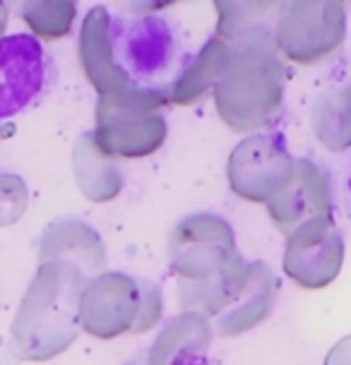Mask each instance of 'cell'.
<instances>
[{
    "label": "cell",
    "mask_w": 351,
    "mask_h": 365,
    "mask_svg": "<svg viewBox=\"0 0 351 365\" xmlns=\"http://www.w3.org/2000/svg\"><path fill=\"white\" fill-rule=\"evenodd\" d=\"M128 365H147V358H145V354L135 356V358H133V361H130Z\"/></svg>",
    "instance_id": "obj_25"
},
{
    "label": "cell",
    "mask_w": 351,
    "mask_h": 365,
    "mask_svg": "<svg viewBox=\"0 0 351 365\" xmlns=\"http://www.w3.org/2000/svg\"><path fill=\"white\" fill-rule=\"evenodd\" d=\"M108 38L116 70L133 94L166 96L183 73V53L178 29L161 12H128L111 15Z\"/></svg>",
    "instance_id": "obj_2"
},
{
    "label": "cell",
    "mask_w": 351,
    "mask_h": 365,
    "mask_svg": "<svg viewBox=\"0 0 351 365\" xmlns=\"http://www.w3.org/2000/svg\"><path fill=\"white\" fill-rule=\"evenodd\" d=\"M332 180L330 173L313 159H296L294 173L282 190L268 200L270 219L284 236L294 233L305 221L332 217Z\"/></svg>",
    "instance_id": "obj_12"
},
{
    "label": "cell",
    "mask_w": 351,
    "mask_h": 365,
    "mask_svg": "<svg viewBox=\"0 0 351 365\" xmlns=\"http://www.w3.org/2000/svg\"><path fill=\"white\" fill-rule=\"evenodd\" d=\"M164 106H168L166 96H99L94 147L108 159H145L154 154L168 133L161 115Z\"/></svg>",
    "instance_id": "obj_6"
},
{
    "label": "cell",
    "mask_w": 351,
    "mask_h": 365,
    "mask_svg": "<svg viewBox=\"0 0 351 365\" xmlns=\"http://www.w3.org/2000/svg\"><path fill=\"white\" fill-rule=\"evenodd\" d=\"M8 135H12V130H10V125H0V140H5Z\"/></svg>",
    "instance_id": "obj_26"
},
{
    "label": "cell",
    "mask_w": 351,
    "mask_h": 365,
    "mask_svg": "<svg viewBox=\"0 0 351 365\" xmlns=\"http://www.w3.org/2000/svg\"><path fill=\"white\" fill-rule=\"evenodd\" d=\"M73 171L80 192L92 202H111L123 190V173L113 159L94 147L92 133H84L73 152Z\"/></svg>",
    "instance_id": "obj_19"
},
{
    "label": "cell",
    "mask_w": 351,
    "mask_h": 365,
    "mask_svg": "<svg viewBox=\"0 0 351 365\" xmlns=\"http://www.w3.org/2000/svg\"><path fill=\"white\" fill-rule=\"evenodd\" d=\"M238 259L236 233L219 214H190L176 224L168 238V264L178 284H212Z\"/></svg>",
    "instance_id": "obj_7"
},
{
    "label": "cell",
    "mask_w": 351,
    "mask_h": 365,
    "mask_svg": "<svg viewBox=\"0 0 351 365\" xmlns=\"http://www.w3.org/2000/svg\"><path fill=\"white\" fill-rule=\"evenodd\" d=\"M108 22L111 12L101 5H96L87 12L82 27L80 41H77V53H80V65L87 75L89 84L96 89L99 96H157V94H133L128 84L123 82L121 73L116 70L113 53H111V38H108Z\"/></svg>",
    "instance_id": "obj_13"
},
{
    "label": "cell",
    "mask_w": 351,
    "mask_h": 365,
    "mask_svg": "<svg viewBox=\"0 0 351 365\" xmlns=\"http://www.w3.org/2000/svg\"><path fill=\"white\" fill-rule=\"evenodd\" d=\"M310 128L327 152L351 149V84H335L315 96Z\"/></svg>",
    "instance_id": "obj_18"
},
{
    "label": "cell",
    "mask_w": 351,
    "mask_h": 365,
    "mask_svg": "<svg viewBox=\"0 0 351 365\" xmlns=\"http://www.w3.org/2000/svg\"><path fill=\"white\" fill-rule=\"evenodd\" d=\"M70 262L87 279L99 277L106 264V247L99 233L80 219H58L46 226L39 243V264Z\"/></svg>",
    "instance_id": "obj_14"
},
{
    "label": "cell",
    "mask_w": 351,
    "mask_h": 365,
    "mask_svg": "<svg viewBox=\"0 0 351 365\" xmlns=\"http://www.w3.org/2000/svg\"><path fill=\"white\" fill-rule=\"evenodd\" d=\"M89 279L70 262H44L31 279L10 327L19 361L44 363L80 336V298Z\"/></svg>",
    "instance_id": "obj_1"
},
{
    "label": "cell",
    "mask_w": 351,
    "mask_h": 365,
    "mask_svg": "<svg viewBox=\"0 0 351 365\" xmlns=\"http://www.w3.org/2000/svg\"><path fill=\"white\" fill-rule=\"evenodd\" d=\"M0 365H17V361L8 354H0Z\"/></svg>",
    "instance_id": "obj_24"
},
{
    "label": "cell",
    "mask_w": 351,
    "mask_h": 365,
    "mask_svg": "<svg viewBox=\"0 0 351 365\" xmlns=\"http://www.w3.org/2000/svg\"><path fill=\"white\" fill-rule=\"evenodd\" d=\"M164 312L161 289L147 279L103 272L89 279L80 298V327L94 339L145 334Z\"/></svg>",
    "instance_id": "obj_5"
},
{
    "label": "cell",
    "mask_w": 351,
    "mask_h": 365,
    "mask_svg": "<svg viewBox=\"0 0 351 365\" xmlns=\"http://www.w3.org/2000/svg\"><path fill=\"white\" fill-rule=\"evenodd\" d=\"M294 164L296 159L289 154L282 133H255L245 137L229 154L226 175L231 192L253 205H268L272 195L287 185Z\"/></svg>",
    "instance_id": "obj_9"
},
{
    "label": "cell",
    "mask_w": 351,
    "mask_h": 365,
    "mask_svg": "<svg viewBox=\"0 0 351 365\" xmlns=\"http://www.w3.org/2000/svg\"><path fill=\"white\" fill-rule=\"evenodd\" d=\"M284 3L217 0V36L229 46H277V22Z\"/></svg>",
    "instance_id": "obj_16"
},
{
    "label": "cell",
    "mask_w": 351,
    "mask_h": 365,
    "mask_svg": "<svg viewBox=\"0 0 351 365\" xmlns=\"http://www.w3.org/2000/svg\"><path fill=\"white\" fill-rule=\"evenodd\" d=\"M77 5L73 0H31L22 5V19L34 31V38L56 41L73 29Z\"/></svg>",
    "instance_id": "obj_20"
},
{
    "label": "cell",
    "mask_w": 351,
    "mask_h": 365,
    "mask_svg": "<svg viewBox=\"0 0 351 365\" xmlns=\"http://www.w3.org/2000/svg\"><path fill=\"white\" fill-rule=\"evenodd\" d=\"M287 65L277 46H231V61L214 84V103L233 133L268 128L279 113Z\"/></svg>",
    "instance_id": "obj_3"
},
{
    "label": "cell",
    "mask_w": 351,
    "mask_h": 365,
    "mask_svg": "<svg viewBox=\"0 0 351 365\" xmlns=\"http://www.w3.org/2000/svg\"><path fill=\"white\" fill-rule=\"evenodd\" d=\"M5 27H8V5L0 3V38H3Z\"/></svg>",
    "instance_id": "obj_23"
},
{
    "label": "cell",
    "mask_w": 351,
    "mask_h": 365,
    "mask_svg": "<svg viewBox=\"0 0 351 365\" xmlns=\"http://www.w3.org/2000/svg\"><path fill=\"white\" fill-rule=\"evenodd\" d=\"M347 192L351 195V171H349V178H347Z\"/></svg>",
    "instance_id": "obj_27"
},
{
    "label": "cell",
    "mask_w": 351,
    "mask_h": 365,
    "mask_svg": "<svg viewBox=\"0 0 351 365\" xmlns=\"http://www.w3.org/2000/svg\"><path fill=\"white\" fill-rule=\"evenodd\" d=\"M51 61L39 38L12 34L0 38V120L29 108L49 84Z\"/></svg>",
    "instance_id": "obj_11"
},
{
    "label": "cell",
    "mask_w": 351,
    "mask_h": 365,
    "mask_svg": "<svg viewBox=\"0 0 351 365\" xmlns=\"http://www.w3.org/2000/svg\"><path fill=\"white\" fill-rule=\"evenodd\" d=\"M325 365H351V334L340 339L332 349H330Z\"/></svg>",
    "instance_id": "obj_22"
},
{
    "label": "cell",
    "mask_w": 351,
    "mask_h": 365,
    "mask_svg": "<svg viewBox=\"0 0 351 365\" xmlns=\"http://www.w3.org/2000/svg\"><path fill=\"white\" fill-rule=\"evenodd\" d=\"M347 36V12L340 0H296L284 3L275 43L284 58L313 65L335 53Z\"/></svg>",
    "instance_id": "obj_8"
},
{
    "label": "cell",
    "mask_w": 351,
    "mask_h": 365,
    "mask_svg": "<svg viewBox=\"0 0 351 365\" xmlns=\"http://www.w3.org/2000/svg\"><path fill=\"white\" fill-rule=\"evenodd\" d=\"M344 264V238L332 217L305 221L287 236L284 272L303 289H325L340 277Z\"/></svg>",
    "instance_id": "obj_10"
},
{
    "label": "cell",
    "mask_w": 351,
    "mask_h": 365,
    "mask_svg": "<svg viewBox=\"0 0 351 365\" xmlns=\"http://www.w3.org/2000/svg\"><path fill=\"white\" fill-rule=\"evenodd\" d=\"M212 334L210 319L185 310L166 322L149 351H145L147 365H205Z\"/></svg>",
    "instance_id": "obj_15"
},
{
    "label": "cell",
    "mask_w": 351,
    "mask_h": 365,
    "mask_svg": "<svg viewBox=\"0 0 351 365\" xmlns=\"http://www.w3.org/2000/svg\"><path fill=\"white\" fill-rule=\"evenodd\" d=\"M178 298L185 310L210 319L219 336L231 339L255 329L272 315L279 282L265 262H245L240 257L212 284H178Z\"/></svg>",
    "instance_id": "obj_4"
},
{
    "label": "cell",
    "mask_w": 351,
    "mask_h": 365,
    "mask_svg": "<svg viewBox=\"0 0 351 365\" xmlns=\"http://www.w3.org/2000/svg\"><path fill=\"white\" fill-rule=\"evenodd\" d=\"M231 61V46L222 41L219 36L207 38V43L200 48L195 58H188L183 73L168 91V103L173 106H193L203 101L207 94L214 89L219 77L226 70Z\"/></svg>",
    "instance_id": "obj_17"
},
{
    "label": "cell",
    "mask_w": 351,
    "mask_h": 365,
    "mask_svg": "<svg viewBox=\"0 0 351 365\" xmlns=\"http://www.w3.org/2000/svg\"><path fill=\"white\" fill-rule=\"evenodd\" d=\"M29 192L24 180L15 173H0V226H12L24 217Z\"/></svg>",
    "instance_id": "obj_21"
}]
</instances>
